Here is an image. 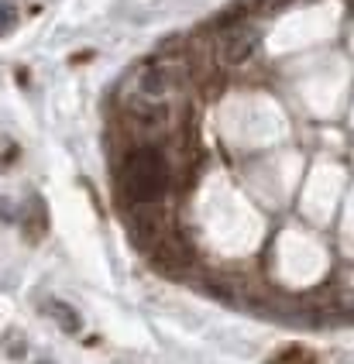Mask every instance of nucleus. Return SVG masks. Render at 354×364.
<instances>
[{
	"label": "nucleus",
	"mask_w": 354,
	"mask_h": 364,
	"mask_svg": "<svg viewBox=\"0 0 354 364\" xmlns=\"http://www.w3.org/2000/svg\"><path fill=\"white\" fill-rule=\"evenodd\" d=\"M121 189L131 203H151L162 200V193L168 189V162L159 148H138L124 159L121 168Z\"/></svg>",
	"instance_id": "obj_1"
},
{
	"label": "nucleus",
	"mask_w": 354,
	"mask_h": 364,
	"mask_svg": "<svg viewBox=\"0 0 354 364\" xmlns=\"http://www.w3.org/2000/svg\"><path fill=\"white\" fill-rule=\"evenodd\" d=\"M38 364H48V361H38Z\"/></svg>",
	"instance_id": "obj_5"
},
{
	"label": "nucleus",
	"mask_w": 354,
	"mask_h": 364,
	"mask_svg": "<svg viewBox=\"0 0 354 364\" xmlns=\"http://www.w3.org/2000/svg\"><path fill=\"white\" fill-rule=\"evenodd\" d=\"M52 316H55V323L63 326L65 333H76V330L83 326V320H80V313H76L73 306H65V303H52Z\"/></svg>",
	"instance_id": "obj_3"
},
{
	"label": "nucleus",
	"mask_w": 354,
	"mask_h": 364,
	"mask_svg": "<svg viewBox=\"0 0 354 364\" xmlns=\"http://www.w3.org/2000/svg\"><path fill=\"white\" fill-rule=\"evenodd\" d=\"M258 45V31L254 28H230L224 41H220V55L224 62H245Z\"/></svg>",
	"instance_id": "obj_2"
},
{
	"label": "nucleus",
	"mask_w": 354,
	"mask_h": 364,
	"mask_svg": "<svg viewBox=\"0 0 354 364\" xmlns=\"http://www.w3.org/2000/svg\"><path fill=\"white\" fill-rule=\"evenodd\" d=\"M11 24H14V11H11V4L0 0V31H7Z\"/></svg>",
	"instance_id": "obj_4"
}]
</instances>
